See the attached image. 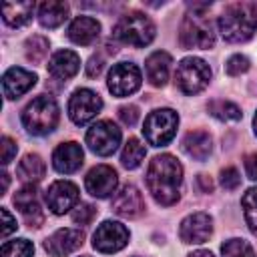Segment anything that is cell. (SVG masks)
Here are the masks:
<instances>
[{
	"instance_id": "obj_1",
	"label": "cell",
	"mask_w": 257,
	"mask_h": 257,
	"mask_svg": "<svg viewBox=\"0 0 257 257\" xmlns=\"http://www.w3.org/2000/svg\"><path fill=\"white\" fill-rule=\"evenodd\" d=\"M147 189L159 205H175L183 189V165L173 155H157L147 169Z\"/></svg>"
},
{
	"instance_id": "obj_2",
	"label": "cell",
	"mask_w": 257,
	"mask_h": 257,
	"mask_svg": "<svg viewBox=\"0 0 257 257\" xmlns=\"http://www.w3.org/2000/svg\"><path fill=\"white\" fill-rule=\"evenodd\" d=\"M217 28L225 42H247L257 32V4L255 2L227 4L217 20Z\"/></svg>"
},
{
	"instance_id": "obj_3",
	"label": "cell",
	"mask_w": 257,
	"mask_h": 257,
	"mask_svg": "<svg viewBox=\"0 0 257 257\" xmlns=\"http://www.w3.org/2000/svg\"><path fill=\"white\" fill-rule=\"evenodd\" d=\"M211 8V2H195L189 4V12L185 14L181 26H179V42L183 48H203L209 50L215 44V32L213 24L207 16V10Z\"/></svg>"
},
{
	"instance_id": "obj_4",
	"label": "cell",
	"mask_w": 257,
	"mask_h": 257,
	"mask_svg": "<svg viewBox=\"0 0 257 257\" xmlns=\"http://www.w3.org/2000/svg\"><path fill=\"white\" fill-rule=\"evenodd\" d=\"M60 108L58 102L48 94H38L22 110V124L34 137H44L52 133L58 124Z\"/></svg>"
},
{
	"instance_id": "obj_5",
	"label": "cell",
	"mask_w": 257,
	"mask_h": 257,
	"mask_svg": "<svg viewBox=\"0 0 257 257\" xmlns=\"http://www.w3.org/2000/svg\"><path fill=\"white\" fill-rule=\"evenodd\" d=\"M155 34H157L155 22L139 10L122 14L112 28V36L116 40H120L122 44H128V46H137V48L151 44L155 40Z\"/></svg>"
},
{
	"instance_id": "obj_6",
	"label": "cell",
	"mask_w": 257,
	"mask_h": 257,
	"mask_svg": "<svg viewBox=\"0 0 257 257\" xmlns=\"http://www.w3.org/2000/svg\"><path fill=\"white\" fill-rule=\"evenodd\" d=\"M211 82V68L199 56H187L177 64L175 84L185 94H197L207 88Z\"/></svg>"
},
{
	"instance_id": "obj_7",
	"label": "cell",
	"mask_w": 257,
	"mask_h": 257,
	"mask_svg": "<svg viewBox=\"0 0 257 257\" xmlns=\"http://www.w3.org/2000/svg\"><path fill=\"white\" fill-rule=\"evenodd\" d=\"M179 126V114L173 108H157L149 112L143 124V135L149 145L153 147H165L175 139Z\"/></svg>"
},
{
	"instance_id": "obj_8",
	"label": "cell",
	"mask_w": 257,
	"mask_h": 257,
	"mask_svg": "<svg viewBox=\"0 0 257 257\" xmlns=\"http://www.w3.org/2000/svg\"><path fill=\"white\" fill-rule=\"evenodd\" d=\"M120 128L108 120V118H102V120H96L88 131H86V145L88 149L98 155V157H108L112 155L118 145H120Z\"/></svg>"
},
{
	"instance_id": "obj_9",
	"label": "cell",
	"mask_w": 257,
	"mask_h": 257,
	"mask_svg": "<svg viewBox=\"0 0 257 257\" xmlns=\"http://www.w3.org/2000/svg\"><path fill=\"white\" fill-rule=\"evenodd\" d=\"M141 82H143V74L135 62H116L108 70L106 86L114 96L122 98L135 94L141 88Z\"/></svg>"
},
{
	"instance_id": "obj_10",
	"label": "cell",
	"mask_w": 257,
	"mask_h": 257,
	"mask_svg": "<svg viewBox=\"0 0 257 257\" xmlns=\"http://www.w3.org/2000/svg\"><path fill=\"white\" fill-rule=\"evenodd\" d=\"M102 108V98L90 88H76L68 100V116L74 124L90 122Z\"/></svg>"
},
{
	"instance_id": "obj_11",
	"label": "cell",
	"mask_w": 257,
	"mask_h": 257,
	"mask_svg": "<svg viewBox=\"0 0 257 257\" xmlns=\"http://www.w3.org/2000/svg\"><path fill=\"white\" fill-rule=\"evenodd\" d=\"M128 239H131V233L122 223L102 221L92 235V247L98 253H116L126 247Z\"/></svg>"
},
{
	"instance_id": "obj_12",
	"label": "cell",
	"mask_w": 257,
	"mask_h": 257,
	"mask_svg": "<svg viewBox=\"0 0 257 257\" xmlns=\"http://www.w3.org/2000/svg\"><path fill=\"white\" fill-rule=\"evenodd\" d=\"M46 205L54 215H64L70 209H74L78 205L80 193L78 187L70 181H54L48 189H46Z\"/></svg>"
},
{
	"instance_id": "obj_13",
	"label": "cell",
	"mask_w": 257,
	"mask_h": 257,
	"mask_svg": "<svg viewBox=\"0 0 257 257\" xmlns=\"http://www.w3.org/2000/svg\"><path fill=\"white\" fill-rule=\"evenodd\" d=\"M116 185H118V175L108 165H96L84 177L86 191L96 199H106L112 193H116Z\"/></svg>"
},
{
	"instance_id": "obj_14",
	"label": "cell",
	"mask_w": 257,
	"mask_h": 257,
	"mask_svg": "<svg viewBox=\"0 0 257 257\" xmlns=\"http://www.w3.org/2000/svg\"><path fill=\"white\" fill-rule=\"evenodd\" d=\"M213 235V219L207 213H191L181 221L179 237L187 245H201Z\"/></svg>"
},
{
	"instance_id": "obj_15",
	"label": "cell",
	"mask_w": 257,
	"mask_h": 257,
	"mask_svg": "<svg viewBox=\"0 0 257 257\" xmlns=\"http://www.w3.org/2000/svg\"><path fill=\"white\" fill-rule=\"evenodd\" d=\"M82 243H84V233L80 229L66 227V229L54 231L50 237L44 239V251L50 257H66L74 253Z\"/></svg>"
},
{
	"instance_id": "obj_16",
	"label": "cell",
	"mask_w": 257,
	"mask_h": 257,
	"mask_svg": "<svg viewBox=\"0 0 257 257\" xmlns=\"http://www.w3.org/2000/svg\"><path fill=\"white\" fill-rule=\"evenodd\" d=\"M14 207L18 209V213L24 217L28 227L38 229L44 223V213L38 201V191L34 185H24L16 195H14Z\"/></svg>"
},
{
	"instance_id": "obj_17",
	"label": "cell",
	"mask_w": 257,
	"mask_h": 257,
	"mask_svg": "<svg viewBox=\"0 0 257 257\" xmlns=\"http://www.w3.org/2000/svg\"><path fill=\"white\" fill-rule=\"evenodd\" d=\"M112 211L120 217H126V219L141 215L145 211V199H143L141 191L131 183L122 185L112 195Z\"/></svg>"
},
{
	"instance_id": "obj_18",
	"label": "cell",
	"mask_w": 257,
	"mask_h": 257,
	"mask_svg": "<svg viewBox=\"0 0 257 257\" xmlns=\"http://www.w3.org/2000/svg\"><path fill=\"white\" fill-rule=\"evenodd\" d=\"M36 80H38L36 74L26 68H20V66L8 68L2 76V90H4L6 100H14V98L22 96L36 84Z\"/></svg>"
},
{
	"instance_id": "obj_19",
	"label": "cell",
	"mask_w": 257,
	"mask_h": 257,
	"mask_svg": "<svg viewBox=\"0 0 257 257\" xmlns=\"http://www.w3.org/2000/svg\"><path fill=\"white\" fill-rule=\"evenodd\" d=\"M82 161H84L82 147L74 141L60 143L52 153V167L62 175H70V173L78 171Z\"/></svg>"
},
{
	"instance_id": "obj_20",
	"label": "cell",
	"mask_w": 257,
	"mask_h": 257,
	"mask_svg": "<svg viewBox=\"0 0 257 257\" xmlns=\"http://www.w3.org/2000/svg\"><path fill=\"white\" fill-rule=\"evenodd\" d=\"M66 36L78 46H88L100 36V22L92 16H76L68 24Z\"/></svg>"
},
{
	"instance_id": "obj_21",
	"label": "cell",
	"mask_w": 257,
	"mask_h": 257,
	"mask_svg": "<svg viewBox=\"0 0 257 257\" xmlns=\"http://www.w3.org/2000/svg\"><path fill=\"white\" fill-rule=\"evenodd\" d=\"M80 68V56L74 50H58L48 60V74L56 80L72 78Z\"/></svg>"
},
{
	"instance_id": "obj_22",
	"label": "cell",
	"mask_w": 257,
	"mask_h": 257,
	"mask_svg": "<svg viewBox=\"0 0 257 257\" xmlns=\"http://www.w3.org/2000/svg\"><path fill=\"white\" fill-rule=\"evenodd\" d=\"M171 64H173V58L169 52L165 50H157L153 54H149V58L145 60V72H147V80L161 88L167 84L169 80V72H171Z\"/></svg>"
},
{
	"instance_id": "obj_23",
	"label": "cell",
	"mask_w": 257,
	"mask_h": 257,
	"mask_svg": "<svg viewBox=\"0 0 257 257\" xmlns=\"http://www.w3.org/2000/svg\"><path fill=\"white\" fill-rule=\"evenodd\" d=\"M211 149L213 141L211 135L205 131H191L183 137V151L195 161H205L211 155Z\"/></svg>"
},
{
	"instance_id": "obj_24",
	"label": "cell",
	"mask_w": 257,
	"mask_h": 257,
	"mask_svg": "<svg viewBox=\"0 0 257 257\" xmlns=\"http://www.w3.org/2000/svg\"><path fill=\"white\" fill-rule=\"evenodd\" d=\"M34 8H36L34 2H4L2 4V20L12 28H20L30 22Z\"/></svg>"
},
{
	"instance_id": "obj_25",
	"label": "cell",
	"mask_w": 257,
	"mask_h": 257,
	"mask_svg": "<svg viewBox=\"0 0 257 257\" xmlns=\"http://www.w3.org/2000/svg\"><path fill=\"white\" fill-rule=\"evenodd\" d=\"M68 18V4L60 0H48L38 6V22L44 28H58Z\"/></svg>"
},
{
	"instance_id": "obj_26",
	"label": "cell",
	"mask_w": 257,
	"mask_h": 257,
	"mask_svg": "<svg viewBox=\"0 0 257 257\" xmlns=\"http://www.w3.org/2000/svg\"><path fill=\"white\" fill-rule=\"evenodd\" d=\"M46 173V165L38 155H26L22 157V161L16 167V175L20 181H24L26 185H34L38 181L44 179Z\"/></svg>"
},
{
	"instance_id": "obj_27",
	"label": "cell",
	"mask_w": 257,
	"mask_h": 257,
	"mask_svg": "<svg viewBox=\"0 0 257 257\" xmlns=\"http://www.w3.org/2000/svg\"><path fill=\"white\" fill-rule=\"evenodd\" d=\"M145 155H147V149L145 145L137 139V137H131L126 143H124V149L120 153V163L124 169H137L141 167V163L145 161Z\"/></svg>"
},
{
	"instance_id": "obj_28",
	"label": "cell",
	"mask_w": 257,
	"mask_h": 257,
	"mask_svg": "<svg viewBox=\"0 0 257 257\" xmlns=\"http://www.w3.org/2000/svg\"><path fill=\"white\" fill-rule=\"evenodd\" d=\"M207 110L211 116L223 120V122H235L241 118V108L231 102V100H223V98H217V100H211L207 104Z\"/></svg>"
},
{
	"instance_id": "obj_29",
	"label": "cell",
	"mask_w": 257,
	"mask_h": 257,
	"mask_svg": "<svg viewBox=\"0 0 257 257\" xmlns=\"http://www.w3.org/2000/svg\"><path fill=\"white\" fill-rule=\"evenodd\" d=\"M221 257H255V251L249 241L233 237L221 245Z\"/></svg>"
},
{
	"instance_id": "obj_30",
	"label": "cell",
	"mask_w": 257,
	"mask_h": 257,
	"mask_svg": "<svg viewBox=\"0 0 257 257\" xmlns=\"http://www.w3.org/2000/svg\"><path fill=\"white\" fill-rule=\"evenodd\" d=\"M241 209H243V215H245V221H247L249 229L257 235V187H251L243 195Z\"/></svg>"
},
{
	"instance_id": "obj_31",
	"label": "cell",
	"mask_w": 257,
	"mask_h": 257,
	"mask_svg": "<svg viewBox=\"0 0 257 257\" xmlns=\"http://www.w3.org/2000/svg\"><path fill=\"white\" fill-rule=\"evenodd\" d=\"M48 46H50L48 38H44V36H40V34L30 36V38L26 40V44H24V48H26V58L32 60V62H42L44 56L48 54Z\"/></svg>"
},
{
	"instance_id": "obj_32",
	"label": "cell",
	"mask_w": 257,
	"mask_h": 257,
	"mask_svg": "<svg viewBox=\"0 0 257 257\" xmlns=\"http://www.w3.org/2000/svg\"><path fill=\"white\" fill-rule=\"evenodd\" d=\"M34 245L28 239H12L2 245V257H32Z\"/></svg>"
},
{
	"instance_id": "obj_33",
	"label": "cell",
	"mask_w": 257,
	"mask_h": 257,
	"mask_svg": "<svg viewBox=\"0 0 257 257\" xmlns=\"http://www.w3.org/2000/svg\"><path fill=\"white\" fill-rule=\"evenodd\" d=\"M249 66H251V62H249V58H247L245 54H233V56H229V60L225 62V70H227L229 76H239V74L247 72Z\"/></svg>"
},
{
	"instance_id": "obj_34",
	"label": "cell",
	"mask_w": 257,
	"mask_h": 257,
	"mask_svg": "<svg viewBox=\"0 0 257 257\" xmlns=\"http://www.w3.org/2000/svg\"><path fill=\"white\" fill-rule=\"evenodd\" d=\"M94 217H96V207L90 205V203H80L72 211V221L74 223H80V225H88Z\"/></svg>"
},
{
	"instance_id": "obj_35",
	"label": "cell",
	"mask_w": 257,
	"mask_h": 257,
	"mask_svg": "<svg viewBox=\"0 0 257 257\" xmlns=\"http://www.w3.org/2000/svg\"><path fill=\"white\" fill-rule=\"evenodd\" d=\"M221 185H223V189H227V191H235L239 185H241V175H239V171L235 169V167H225V169H221Z\"/></svg>"
},
{
	"instance_id": "obj_36",
	"label": "cell",
	"mask_w": 257,
	"mask_h": 257,
	"mask_svg": "<svg viewBox=\"0 0 257 257\" xmlns=\"http://www.w3.org/2000/svg\"><path fill=\"white\" fill-rule=\"evenodd\" d=\"M139 106H135V104H126V106H120L118 108V118H120V122L124 124V126H133V124H137V120H139Z\"/></svg>"
},
{
	"instance_id": "obj_37",
	"label": "cell",
	"mask_w": 257,
	"mask_h": 257,
	"mask_svg": "<svg viewBox=\"0 0 257 257\" xmlns=\"http://www.w3.org/2000/svg\"><path fill=\"white\" fill-rule=\"evenodd\" d=\"M2 157H0V161H2V165H8L14 157H16V151H18V147H16V143L10 139V137H2Z\"/></svg>"
},
{
	"instance_id": "obj_38",
	"label": "cell",
	"mask_w": 257,
	"mask_h": 257,
	"mask_svg": "<svg viewBox=\"0 0 257 257\" xmlns=\"http://www.w3.org/2000/svg\"><path fill=\"white\" fill-rule=\"evenodd\" d=\"M102 68H104V58L100 54H92L90 60H88V64H86V76L96 78L102 72Z\"/></svg>"
},
{
	"instance_id": "obj_39",
	"label": "cell",
	"mask_w": 257,
	"mask_h": 257,
	"mask_svg": "<svg viewBox=\"0 0 257 257\" xmlns=\"http://www.w3.org/2000/svg\"><path fill=\"white\" fill-rule=\"evenodd\" d=\"M0 215H2V221H4V223H2V237L6 239L12 231H16V227H18V225H16V219L10 215V211H8L6 207H2V209H0Z\"/></svg>"
},
{
	"instance_id": "obj_40",
	"label": "cell",
	"mask_w": 257,
	"mask_h": 257,
	"mask_svg": "<svg viewBox=\"0 0 257 257\" xmlns=\"http://www.w3.org/2000/svg\"><path fill=\"white\" fill-rule=\"evenodd\" d=\"M245 173L251 181H257V153H251L245 157Z\"/></svg>"
},
{
	"instance_id": "obj_41",
	"label": "cell",
	"mask_w": 257,
	"mask_h": 257,
	"mask_svg": "<svg viewBox=\"0 0 257 257\" xmlns=\"http://www.w3.org/2000/svg\"><path fill=\"white\" fill-rule=\"evenodd\" d=\"M197 183H199V187H201L203 193H211V191H213V181H211L207 175H199V177H197Z\"/></svg>"
},
{
	"instance_id": "obj_42",
	"label": "cell",
	"mask_w": 257,
	"mask_h": 257,
	"mask_svg": "<svg viewBox=\"0 0 257 257\" xmlns=\"http://www.w3.org/2000/svg\"><path fill=\"white\" fill-rule=\"evenodd\" d=\"M187 257H215L211 251H205V249H197V251H193V253H189Z\"/></svg>"
},
{
	"instance_id": "obj_43",
	"label": "cell",
	"mask_w": 257,
	"mask_h": 257,
	"mask_svg": "<svg viewBox=\"0 0 257 257\" xmlns=\"http://www.w3.org/2000/svg\"><path fill=\"white\" fill-rule=\"evenodd\" d=\"M0 177H2V193H0V195H4V193H6V189H8V183H10V179H8V175H6V173H2Z\"/></svg>"
},
{
	"instance_id": "obj_44",
	"label": "cell",
	"mask_w": 257,
	"mask_h": 257,
	"mask_svg": "<svg viewBox=\"0 0 257 257\" xmlns=\"http://www.w3.org/2000/svg\"><path fill=\"white\" fill-rule=\"evenodd\" d=\"M253 131H255V135H257V112H255V116H253Z\"/></svg>"
},
{
	"instance_id": "obj_45",
	"label": "cell",
	"mask_w": 257,
	"mask_h": 257,
	"mask_svg": "<svg viewBox=\"0 0 257 257\" xmlns=\"http://www.w3.org/2000/svg\"><path fill=\"white\" fill-rule=\"evenodd\" d=\"M82 257H90V255H82Z\"/></svg>"
}]
</instances>
